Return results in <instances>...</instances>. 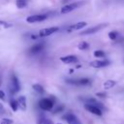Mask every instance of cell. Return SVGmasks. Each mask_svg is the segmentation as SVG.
Here are the masks:
<instances>
[{
	"label": "cell",
	"mask_w": 124,
	"mask_h": 124,
	"mask_svg": "<svg viewBox=\"0 0 124 124\" xmlns=\"http://www.w3.org/2000/svg\"><path fill=\"white\" fill-rule=\"evenodd\" d=\"M20 90V84L18 81L17 77L16 76V74H12L11 75V84L9 86V91L12 95L17 93Z\"/></svg>",
	"instance_id": "cell-1"
},
{
	"label": "cell",
	"mask_w": 124,
	"mask_h": 124,
	"mask_svg": "<svg viewBox=\"0 0 124 124\" xmlns=\"http://www.w3.org/2000/svg\"><path fill=\"white\" fill-rule=\"evenodd\" d=\"M85 3V1H78V2H74V3H70V4H66L65 6H63L61 8V13L62 14H68L74 10H76L77 8L82 6Z\"/></svg>",
	"instance_id": "cell-2"
},
{
	"label": "cell",
	"mask_w": 124,
	"mask_h": 124,
	"mask_svg": "<svg viewBox=\"0 0 124 124\" xmlns=\"http://www.w3.org/2000/svg\"><path fill=\"white\" fill-rule=\"evenodd\" d=\"M108 25V23H101V24H98V25H95V26H92V27H89L83 31H81L79 33V35L81 36H84V35H93L95 33H97L98 31H100L101 29H103L104 27H106Z\"/></svg>",
	"instance_id": "cell-3"
},
{
	"label": "cell",
	"mask_w": 124,
	"mask_h": 124,
	"mask_svg": "<svg viewBox=\"0 0 124 124\" xmlns=\"http://www.w3.org/2000/svg\"><path fill=\"white\" fill-rule=\"evenodd\" d=\"M84 108L86 110H88L89 112L95 114V115H98V116H101L103 114V109L100 108L98 106L96 105H93V104H89V103H85L84 105Z\"/></svg>",
	"instance_id": "cell-4"
},
{
	"label": "cell",
	"mask_w": 124,
	"mask_h": 124,
	"mask_svg": "<svg viewBox=\"0 0 124 124\" xmlns=\"http://www.w3.org/2000/svg\"><path fill=\"white\" fill-rule=\"evenodd\" d=\"M47 18V15L41 14V15H33L26 17V21L28 23H35V22H42Z\"/></svg>",
	"instance_id": "cell-5"
},
{
	"label": "cell",
	"mask_w": 124,
	"mask_h": 124,
	"mask_svg": "<svg viewBox=\"0 0 124 124\" xmlns=\"http://www.w3.org/2000/svg\"><path fill=\"white\" fill-rule=\"evenodd\" d=\"M39 107L44 110H50L53 108V101L48 98L42 99L39 102Z\"/></svg>",
	"instance_id": "cell-6"
},
{
	"label": "cell",
	"mask_w": 124,
	"mask_h": 124,
	"mask_svg": "<svg viewBox=\"0 0 124 124\" xmlns=\"http://www.w3.org/2000/svg\"><path fill=\"white\" fill-rule=\"evenodd\" d=\"M59 30V27L57 26H53V27H48V28H44L42 30H40L39 32V37H46L49 36L53 33H55L56 31Z\"/></svg>",
	"instance_id": "cell-7"
},
{
	"label": "cell",
	"mask_w": 124,
	"mask_h": 124,
	"mask_svg": "<svg viewBox=\"0 0 124 124\" xmlns=\"http://www.w3.org/2000/svg\"><path fill=\"white\" fill-rule=\"evenodd\" d=\"M64 119L66 120V122L68 124H81V122L79 121V119L72 112H68L64 115Z\"/></svg>",
	"instance_id": "cell-8"
},
{
	"label": "cell",
	"mask_w": 124,
	"mask_h": 124,
	"mask_svg": "<svg viewBox=\"0 0 124 124\" xmlns=\"http://www.w3.org/2000/svg\"><path fill=\"white\" fill-rule=\"evenodd\" d=\"M110 64V62L107 59L105 60H94L92 62H90V66L93 67V68H104V67H107Z\"/></svg>",
	"instance_id": "cell-9"
},
{
	"label": "cell",
	"mask_w": 124,
	"mask_h": 124,
	"mask_svg": "<svg viewBox=\"0 0 124 124\" xmlns=\"http://www.w3.org/2000/svg\"><path fill=\"white\" fill-rule=\"evenodd\" d=\"M60 60L63 62V63H66V64H72V63H76L78 62V57L76 55H66V56H62L60 57Z\"/></svg>",
	"instance_id": "cell-10"
},
{
	"label": "cell",
	"mask_w": 124,
	"mask_h": 124,
	"mask_svg": "<svg viewBox=\"0 0 124 124\" xmlns=\"http://www.w3.org/2000/svg\"><path fill=\"white\" fill-rule=\"evenodd\" d=\"M86 25H87V23H86L85 21H79V22H78V23H76V24L70 26V28L68 29V31L71 32V31H75V30H79V29L85 27Z\"/></svg>",
	"instance_id": "cell-11"
},
{
	"label": "cell",
	"mask_w": 124,
	"mask_h": 124,
	"mask_svg": "<svg viewBox=\"0 0 124 124\" xmlns=\"http://www.w3.org/2000/svg\"><path fill=\"white\" fill-rule=\"evenodd\" d=\"M44 47H45V44L44 43H39V44H36L33 46H31L29 50H30L31 53H37V52L41 51Z\"/></svg>",
	"instance_id": "cell-12"
},
{
	"label": "cell",
	"mask_w": 124,
	"mask_h": 124,
	"mask_svg": "<svg viewBox=\"0 0 124 124\" xmlns=\"http://www.w3.org/2000/svg\"><path fill=\"white\" fill-rule=\"evenodd\" d=\"M17 104H18V108L21 110H25L27 106H26V97L25 96H20L17 99Z\"/></svg>",
	"instance_id": "cell-13"
},
{
	"label": "cell",
	"mask_w": 124,
	"mask_h": 124,
	"mask_svg": "<svg viewBox=\"0 0 124 124\" xmlns=\"http://www.w3.org/2000/svg\"><path fill=\"white\" fill-rule=\"evenodd\" d=\"M115 84H116V81H115V80L108 79V80H106V81L104 82L103 86H104V89L108 90V89H110V88H112L113 86H115Z\"/></svg>",
	"instance_id": "cell-14"
},
{
	"label": "cell",
	"mask_w": 124,
	"mask_h": 124,
	"mask_svg": "<svg viewBox=\"0 0 124 124\" xmlns=\"http://www.w3.org/2000/svg\"><path fill=\"white\" fill-rule=\"evenodd\" d=\"M33 89H34L37 93H39V94H43V93H45V89H44V87H43L42 85H40V84H33Z\"/></svg>",
	"instance_id": "cell-15"
},
{
	"label": "cell",
	"mask_w": 124,
	"mask_h": 124,
	"mask_svg": "<svg viewBox=\"0 0 124 124\" xmlns=\"http://www.w3.org/2000/svg\"><path fill=\"white\" fill-rule=\"evenodd\" d=\"M27 1L28 0H16V7L18 9H22V8H24L27 5Z\"/></svg>",
	"instance_id": "cell-16"
},
{
	"label": "cell",
	"mask_w": 124,
	"mask_h": 124,
	"mask_svg": "<svg viewBox=\"0 0 124 124\" xmlns=\"http://www.w3.org/2000/svg\"><path fill=\"white\" fill-rule=\"evenodd\" d=\"M91 83V80L87 78H82L78 79V85H88Z\"/></svg>",
	"instance_id": "cell-17"
},
{
	"label": "cell",
	"mask_w": 124,
	"mask_h": 124,
	"mask_svg": "<svg viewBox=\"0 0 124 124\" xmlns=\"http://www.w3.org/2000/svg\"><path fill=\"white\" fill-rule=\"evenodd\" d=\"M10 106H11V108H12V109H13L14 111H16L17 108H18L17 101L14 100V99H11V101H10Z\"/></svg>",
	"instance_id": "cell-18"
},
{
	"label": "cell",
	"mask_w": 124,
	"mask_h": 124,
	"mask_svg": "<svg viewBox=\"0 0 124 124\" xmlns=\"http://www.w3.org/2000/svg\"><path fill=\"white\" fill-rule=\"evenodd\" d=\"M118 36H119V34H118V32H116V31H110V32L108 33V38H109L110 40H112V41H115V40L118 38Z\"/></svg>",
	"instance_id": "cell-19"
},
{
	"label": "cell",
	"mask_w": 124,
	"mask_h": 124,
	"mask_svg": "<svg viewBox=\"0 0 124 124\" xmlns=\"http://www.w3.org/2000/svg\"><path fill=\"white\" fill-rule=\"evenodd\" d=\"M78 49H80V50H86V49L89 47V45H88V43H86V42H81V43L78 44Z\"/></svg>",
	"instance_id": "cell-20"
},
{
	"label": "cell",
	"mask_w": 124,
	"mask_h": 124,
	"mask_svg": "<svg viewBox=\"0 0 124 124\" xmlns=\"http://www.w3.org/2000/svg\"><path fill=\"white\" fill-rule=\"evenodd\" d=\"M94 56L97 58H103L106 56V53L103 50H95L94 51Z\"/></svg>",
	"instance_id": "cell-21"
},
{
	"label": "cell",
	"mask_w": 124,
	"mask_h": 124,
	"mask_svg": "<svg viewBox=\"0 0 124 124\" xmlns=\"http://www.w3.org/2000/svg\"><path fill=\"white\" fill-rule=\"evenodd\" d=\"M66 82L67 83H70V84H74V85H78V79L69 78V79H66Z\"/></svg>",
	"instance_id": "cell-22"
},
{
	"label": "cell",
	"mask_w": 124,
	"mask_h": 124,
	"mask_svg": "<svg viewBox=\"0 0 124 124\" xmlns=\"http://www.w3.org/2000/svg\"><path fill=\"white\" fill-rule=\"evenodd\" d=\"M0 124H13V120L10 118H3L0 122Z\"/></svg>",
	"instance_id": "cell-23"
},
{
	"label": "cell",
	"mask_w": 124,
	"mask_h": 124,
	"mask_svg": "<svg viewBox=\"0 0 124 124\" xmlns=\"http://www.w3.org/2000/svg\"><path fill=\"white\" fill-rule=\"evenodd\" d=\"M63 109H64V106L63 105H60V106H58L54 110H53V113H58V112H62L63 111Z\"/></svg>",
	"instance_id": "cell-24"
},
{
	"label": "cell",
	"mask_w": 124,
	"mask_h": 124,
	"mask_svg": "<svg viewBox=\"0 0 124 124\" xmlns=\"http://www.w3.org/2000/svg\"><path fill=\"white\" fill-rule=\"evenodd\" d=\"M0 26H1V27H3V28H9V27H11V26H12V24H11V23H8V22L1 21V20H0Z\"/></svg>",
	"instance_id": "cell-25"
},
{
	"label": "cell",
	"mask_w": 124,
	"mask_h": 124,
	"mask_svg": "<svg viewBox=\"0 0 124 124\" xmlns=\"http://www.w3.org/2000/svg\"><path fill=\"white\" fill-rule=\"evenodd\" d=\"M45 121H46L45 116H44L43 114H41V115L39 116V118H38V122H37V124H44Z\"/></svg>",
	"instance_id": "cell-26"
},
{
	"label": "cell",
	"mask_w": 124,
	"mask_h": 124,
	"mask_svg": "<svg viewBox=\"0 0 124 124\" xmlns=\"http://www.w3.org/2000/svg\"><path fill=\"white\" fill-rule=\"evenodd\" d=\"M96 96L101 97V98H105V97H107V94L104 93V92H98V93H96Z\"/></svg>",
	"instance_id": "cell-27"
},
{
	"label": "cell",
	"mask_w": 124,
	"mask_h": 124,
	"mask_svg": "<svg viewBox=\"0 0 124 124\" xmlns=\"http://www.w3.org/2000/svg\"><path fill=\"white\" fill-rule=\"evenodd\" d=\"M4 98H5V93L2 90H0V99H4Z\"/></svg>",
	"instance_id": "cell-28"
},
{
	"label": "cell",
	"mask_w": 124,
	"mask_h": 124,
	"mask_svg": "<svg viewBox=\"0 0 124 124\" xmlns=\"http://www.w3.org/2000/svg\"><path fill=\"white\" fill-rule=\"evenodd\" d=\"M44 124H52V122H51L49 119H46V121H45Z\"/></svg>",
	"instance_id": "cell-29"
},
{
	"label": "cell",
	"mask_w": 124,
	"mask_h": 124,
	"mask_svg": "<svg viewBox=\"0 0 124 124\" xmlns=\"http://www.w3.org/2000/svg\"><path fill=\"white\" fill-rule=\"evenodd\" d=\"M2 110H4V107L2 104H0V111H2Z\"/></svg>",
	"instance_id": "cell-30"
},
{
	"label": "cell",
	"mask_w": 124,
	"mask_h": 124,
	"mask_svg": "<svg viewBox=\"0 0 124 124\" xmlns=\"http://www.w3.org/2000/svg\"><path fill=\"white\" fill-rule=\"evenodd\" d=\"M57 124H61V123H57Z\"/></svg>",
	"instance_id": "cell-31"
}]
</instances>
